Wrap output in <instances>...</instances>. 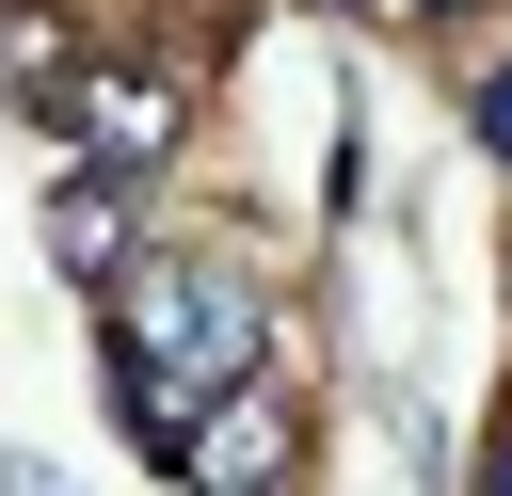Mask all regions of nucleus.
I'll return each mask as SVG.
<instances>
[{"label": "nucleus", "instance_id": "1", "mask_svg": "<svg viewBox=\"0 0 512 496\" xmlns=\"http://www.w3.org/2000/svg\"><path fill=\"white\" fill-rule=\"evenodd\" d=\"M256 352H272L256 272H224V256H128L112 272V416L144 448H176V416L208 384H256Z\"/></svg>", "mask_w": 512, "mask_h": 496}, {"label": "nucleus", "instance_id": "2", "mask_svg": "<svg viewBox=\"0 0 512 496\" xmlns=\"http://www.w3.org/2000/svg\"><path fill=\"white\" fill-rule=\"evenodd\" d=\"M192 496H288V464H304V416L272 400V384H208L192 416H176V448H160Z\"/></svg>", "mask_w": 512, "mask_h": 496}, {"label": "nucleus", "instance_id": "3", "mask_svg": "<svg viewBox=\"0 0 512 496\" xmlns=\"http://www.w3.org/2000/svg\"><path fill=\"white\" fill-rule=\"evenodd\" d=\"M64 112H80V144H96L112 176H144V160H176V80H80Z\"/></svg>", "mask_w": 512, "mask_h": 496}, {"label": "nucleus", "instance_id": "4", "mask_svg": "<svg viewBox=\"0 0 512 496\" xmlns=\"http://www.w3.org/2000/svg\"><path fill=\"white\" fill-rule=\"evenodd\" d=\"M48 256H64V272H112V256H128V176H112V160L48 208Z\"/></svg>", "mask_w": 512, "mask_h": 496}, {"label": "nucleus", "instance_id": "5", "mask_svg": "<svg viewBox=\"0 0 512 496\" xmlns=\"http://www.w3.org/2000/svg\"><path fill=\"white\" fill-rule=\"evenodd\" d=\"M480 144H496V176H512V64L480 80Z\"/></svg>", "mask_w": 512, "mask_h": 496}, {"label": "nucleus", "instance_id": "6", "mask_svg": "<svg viewBox=\"0 0 512 496\" xmlns=\"http://www.w3.org/2000/svg\"><path fill=\"white\" fill-rule=\"evenodd\" d=\"M0 496H80L64 464H32V448H0Z\"/></svg>", "mask_w": 512, "mask_h": 496}, {"label": "nucleus", "instance_id": "7", "mask_svg": "<svg viewBox=\"0 0 512 496\" xmlns=\"http://www.w3.org/2000/svg\"><path fill=\"white\" fill-rule=\"evenodd\" d=\"M480 496H512V416H496V448H480Z\"/></svg>", "mask_w": 512, "mask_h": 496}, {"label": "nucleus", "instance_id": "8", "mask_svg": "<svg viewBox=\"0 0 512 496\" xmlns=\"http://www.w3.org/2000/svg\"><path fill=\"white\" fill-rule=\"evenodd\" d=\"M432 16H464V0H432Z\"/></svg>", "mask_w": 512, "mask_h": 496}]
</instances>
